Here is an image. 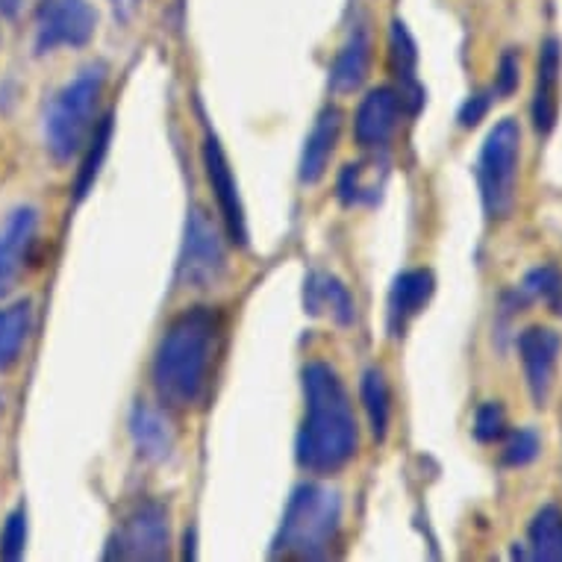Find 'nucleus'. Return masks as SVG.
Instances as JSON below:
<instances>
[{
	"mask_svg": "<svg viewBox=\"0 0 562 562\" xmlns=\"http://www.w3.org/2000/svg\"><path fill=\"white\" fill-rule=\"evenodd\" d=\"M222 327V315L213 306H192L168 324L150 369V380L162 404L175 409L203 404L213 386Z\"/></svg>",
	"mask_w": 562,
	"mask_h": 562,
	"instance_id": "obj_1",
	"label": "nucleus"
},
{
	"mask_svg": "<svg viewBox=\"0 0 562 562\" xmlns=\"http://www.w3.org/2000/svg\"><path fill=\"white\" fill-rule=\"evenodd\" d=\"M304 425L297 434V465L310 474H336L353 460L360 430L348 389L327 362L304 369Z\"/></svg>",
	"mask_w": 562,
	"mask_h": 562,
	"instance_id": "obj_2",
	"label": "nucleus"
},
{
	"mask_svg": "<svg viewBox=\"0 0 562 562\" xmlns=\"http://www.w3.org/2000/svg\"><path fill=\"white\" fill-rule=\"evenodd\" d=\"M341 527V495L322 483H304L292 492L289 507L277 530L274 557L292 560H324Z\"/></svg>",
	"mask_w": 562,
	"mask_h": 562,
	"instance_id": "obj_3",
	"label": "nucleus"
},
{
	"mask_svg": "<svg viewBox=\"0 0 562 562\" xmlns=\"http://www.w3.org/2000/svg\"><path fill=\"white\" fill-rule=\"evenodd\" d=\"M103 86H106V68L89 65L50 101L45 115V142L54 159L59 162L71 159L83 148L86 138L92 136Z\"/></svg>",
	"mask_w": 562,
	"mask_h": 562,
	"instance_id": "obj_4",
	"label": "nucleus"
},
{
	"mask_svg": "<svg viewBox=\"0 0 562 562\" xmlns=\"http://www.w3.org/2000/svg\"><path fill=\"white\" fill-rule=\"evenodd\" d=\"M521 127L516 119H501L483 138L477 159V186L488 222H504L516 210Z\"/></svg>",
	"mask_w": 562,
	"mask_h": 562,
	"instance_id": "obj_5",
	"label": "nucleus"
},
{
	"mask_svg": "<svg viewBox=\"0 0 562 562\" xmlns=\"http://www.w3.org/2000/svg\"><path fill=\"white\" fill-rule=\"evenodd\" d=\"M227 274V250L222 231L203 206H192L186 218L183 248L177 262V283L183 289H215Z\"/></svg>",
	"mask_w": 562,
	"mask_h": 562,
	"instance_id": "obj_6",
	"label": "nucleus"
},
{
	"mask_svg": "<svg viewBox=\"0 0 562 562\" xmlns=\"http://www.w3.org/2000/svg\"><path fill=\"white\" fill-rule=\"evenodd\" d=\"M171 548V521L166 504L145 501L130 513L106 548V560H166Z\"/></svg>",
	"mask_w": 562,
	"mask_h": 562,
	"instance_id": "obj_7",
	"label": "nucleus"
},
{
	"mask_svg": "<svg viewBox=\"0 0 562 562\" xmlns=\"http://www.w3.org/2000/svg\"><path fill=\"white\" fill-rule=\"evenodd\" d=\"M98 12L89 0H38L36 50L50 54L56 47H83L94 36Z\"/></svg>",
	"mask_w": 562,
	"mask_h": 562,
	"instance_id": "obj_8",
	"label": "nucleus"
},
{
	"mask_svg": "<svg viewBox=\"0 0 562 562\" xmlns=\"http://www.w3.org/2000/svg\"><path fill=\"white\" fill-rule=\"evenodd\" d=\"M203 168H206V180H210V189H213L215 203H218L227 236L236 248H248V222H245L239 183L233 177L231 159L213 133H206V138H203Z\"/></svg>",
	"mask_w": 562,
	"mask_h": 562,
	"instance_id": "obj_9",
	"label": "nucleus"
},
{
	"mask_svg": "<svg viewBox=\"0 0 562 562\" xmlns=\"http://www.w3.org/2000/svg\"><path fill=\"white\" fill-rule=\"evenodd\" d=\"M560 333L551 330V327H542V324H533L518 336V357H521V366H525V380L536 409H544L548 401H551L557 366H560Z\"/></svg>",
	"mask_w": 562,
	"mask_h": 562,
	"instance_id": "obj_10",
	"label": "nucleus"
},
{
	"mask_svg": "<svg viewBox=\"0 0 562 562\" xmlns=\"http://www.w3.org/2000/svg\"><path fill=\"white\" fill-rule=\"evenodd\" d=\"M404 112V101H401L397 89H392V86L371 89L362 98L357 115H353V138H357V145L366 150L386 148L392 136H395Z\"/></svg>",
	"mask_w": 562,
	"mask_h": 562,
	"instance_id": "obj_11",
	"label": "nucleus"
},
{
	"mask_svg": "<svg viewBox=\"0 0 562 562\" xmlns=\"http://www.w3.org/2000/svg\"><path fill=\"white\" fill-rule=\"evenodd\" d=\"M38 213L33 206H21L10 215V222L0 233V297L10 295L24 274L30 250L36 245Z\"/></svg>",
	"mask_w": 562,
	"mask_h": 562,
	"instance_id": "obj_12",
	"label": "nucleus"
},
{
	"mask_svg": "<svg viewBox=\"0 0 562 562\" xmlns=\"http://www.w3.org/2000/svg\"><path fill=\"white\" fill-rule=\"evenodd\" d=\"M560 71H562V45L560 38H544L536 65V92L530 112H533V130L539 136H548L557 127L560 115Z\"/></svg>",
	"mask_w": 562,
	"mask_h": 562,
	"instance_id": "obj_13",
	"label": "nucleus"
},
{
	"mask_svg": "<svg viewBox=\"0 0 562 562\" xmlns=\"http://www.w3.org/2000/svg\"><path fill=\"white\" fill-rule=\"evenodd\" d=\"M436 292V280L427 268H413L397 277L395 286L389 292V330L392 336H404L406 324L413 322L415 315L425 313L430 297Z\"/></svg>",
	"mask_w": 562,
	"mask_h": 562,
	"instance_id": "obj_14",
	"label": "nucleus"
},
{
	"mask_svg": "<svg viewBox=\"0 0 562 562\" xmlns=\"http://www.w3.org/2000/svg\"><path fill=\"white\" fill-rule=\"evenodd\" d=\"M130 436L136 445L138 457L145 462H166L177 448V430L168 422L166 413H159L150 404H136L130 415Z\"/></svg>",
	"mask_w": 562,
	"mask_h": 562,
	"instance_id": "obj_15",
	"label": "nucleus"
},
{
	"mask_svg": "<svg viewBox=\"0 0 562 562\" xmlns=\"http://www.w3.org/2000/svg\"><path fill=\"white\" fill-rule=\"evenodd\" d=\"M341 133V112L336 106H327L322 110V115L315 119V127L310 130V136L304 142V154H301V183L315 186L327 175L330 168V159L336 154V145H339Z\"/></svg>",
	"mask_w": 562,
	"mask_h": 562,
	"instance_id": "obj_16",
	"label": "nucleus"
},
{
	"mask_svg": "<svg viewBox=\"0 0 562 562\" xmlns=\"http://www.w3.org/2000/svg\"><path fill=\"white\" fill-rule=\"evenodd\" d=\"M304 306L310 315H324L339 327H348L357 318V304L350 297L348 286L336 274L313 271L304 283Z\"/></svg>",
	"mask_w": 562,
	"mask_h": 562,
	"instance_id": "obj_17",
	"label": "nucleus"
},
{
	"mask_svg": "<svg viewBox=\"0 0 562 562\" xmlns=\"http://www.w3.org/2000/svg\"><path fill=\"white\" fill-rule=\"evenodd\" d=\"M389 63H392V75L397 77L401 83V101H404V110L409 115L425 106V89L415 80V65H418V50H415V42L409 36L404 21H392V30H389Z\"/></svg>",
	"mask_w": 562,
	"mask_h": 562,
	"instance_id": "obj_18",
	"label": "nucleus"
},
{
	"mask_svg": "<svg viewBox=\"0 0 562 562\" xmlns=\"http://www.w3.org/2000/svg\"><path fill=\"white\" fill-rule=\"evenodd\" d=\"M369 63H371V38L369 30L357 27L350 30V36L345 38V45L339 47V54L333 59L330 68V86L333 92L348 94L357 92L366 77H369Z\"/></svg>",
	"mask_w": 562,
	"mask_h": 562,
	"instance_id": "obj_19",
	"label": "nucleus"
},
{
	"mask_svg": "<svg viewBox=\"0 0 562 562\" xmlns=\"http://www.w3.org/2000/svg\"><path fill=\"white\" fill-rule=\"evenodd\" d=\"M33 330V306L30 301L0 310V374L10 371L24 353V345Z\"/></svg>",
	"mask_w": 562,
	"mask_h": 562,
	"instance_id": "obj_20",
	"label": "nucleus"
},
{
	"mask_svg": "<svg viewBox=\"0 0 562 562\" xmlns=\"http://www.w3.org/2000/svg\"><path fill=\"white\" fill-rule=\"evenodd\" d=\"M530 557L539 562H562V509L548 504L533 516L527 527Z\"/></svg>",
	"mask_w": 562,
	"mask_h": 562,
	"instance_id": "obj_21",
	"label": "nucleus"
},
{
	"mask_svg": "<svg viewBox=\"0 0 562 562\" xmlns=\"http://www.w3.org/2000/svg\"><path fill=\"white\" fill-rule=\"evenodd\" d=\"M362 392V406H366V415H369L371 436L378 442H386L389 434V418H392V397H389V383L383 378L380 369H369L362 374L360 383Z\"/></svg>",
	"mask_w": 562,
	"mask_h": 562,
	"instance_id": "obj_22",
	"label": "nucleus"
},
{
	"mask_svg": "<svg viewBox=\"0 0 562 562\" xmlns=\"http://www.w3.org/2000/svg\"><path fill=\"white\" fill-rule=\"evenodd\" d=\"M112 127H115V121H112V112H106L92 130V142H89V150H86L83 166H80V175H77L75 192L77 198H86L89 189L94 186L98 175H101V166L106 154H110V142H112Z\"/></svg>",
	"mask_w": 562,
	"mask_h": 562,
	"instance_id": "obj_23",
	"label": "nucleus"
},
{
	"mask_svg": "<svg viewBox=\"0 0 562 562\" xmlns=\"http://www.w3.org/2000/svg\"><path fill=\"white\" fill-rule=\"evenodd\" d=\"M518 292L525 295V301H544L551 306V313L562 315V274L557 268L542 266L527 271Z\"/></svg>",
	"mask_w": 562,
	"mask_h": 562,
	"instance_id": "obj_24",
	"label": "nucleus"
},
{
	"mask_svg": "<svg viewBox=\"0 0 562 562\" xmlns=\"http://www.w3.org/2000/svg\"><path fill=\"white\" fill-rule=\"evenodd\" d=\"M27 551V509L15 507L3 521L0 533V557L7 562H15Z\"/></svg>",
	"mask_w": 562,
	"mask_h": 562,
	"instance_id": "obj_25",
	"label": "nucleus"
},
{
	"mask_svg": "<svg viewBox=\"0 0 562 562\" xmlns=\"http://www.w3.org/2000/svg\"><path fill=\"white\" fill-rule=\"evenodd\" d=\"M539 451H542L539 434L530 430V427H521L516 434H509L507 445H504V465H509V469H525V465L536 462Z\"/></svg>",
	"mask_w": 562,
	"mask_h": 562,
	"instance_id": "obj_26",
	"label": "nucleus"
},
{
	"mask_svg": "<svg viewBox=\"0 0 562 562\" xmlns=\"http://www.w3.org/2000/svg\"><path fill=\"white\" fill-rule=\"evenodd\" d=\"M504 434H507V413H504V406L498 401H486L483 406H477V413H474V436H477V442L492 445L498 442Z\"/></svg>",
	"mask_w": 562,
	"mask_h": 562,
	"instance_id": "obj_27",
	"label": "nucleus"
},
{
	"mask_svg": "<svg viewBox=\"0 0 562 562\" xmlns=\"http://www.w3.org/2000/svg\"><path fill=\"white\" fill-rule=\"evenodd\" d=\"M518 80H521V65H518L516 50H504L498 63V75H495V98H509V94L518 89Z\"/></svg>",
	"mask_w": 562,
	"mask_h": 562,
	"instance_id": "obj_28",
	"label": "nucleus"
},
{
	"mask_svg": "<svg viewBox=\"0 0 562 562\" xmlns=\"http://www.w3.org/2000/svg\"><path fill=\"white\" fill-rule=\"evenodd\" d=\"M492 101H495V89H480V92L471 94L469 101L462 103L460 127H465V130L477 127L480 121L486 119V112H488V106H492Z\"/></svg>",
	"mask_w": 562,
	"mask_h": 562,
	"instance_id": "obj_29",
	"label": "nucleus"
},
{
	"mask_svg": "<svg viewBox=\"0 0 562 562\" xmlns=\"http://www.w3.org/2000/svg\"><path fill=\"white\" fill-rule=\"evenodd\" d=\"M21 7V0H0V15H15Z\"/></svg>",
	"mask_w": 562,
	"mask_h": 562,
	"instance_id": "obj_30",
	"label": "nucleus"
},
{
	"mask_svg": "<svg viewBox=\"0 0 562 562\" xmlns=\"http://www.w3.org/2000/svg\"><path fill=\"white\" fill-rule=\"evenodd\" d=\"M194 542V536L192 533H186V544H192ZM183 560H194V548H186L183 551Z\"/></svg>",
	"mask_w": 562,
	"mask_h": 562,
	"instance_id": "obj_31",
	"label": "nucleus"
}]
</instances>
